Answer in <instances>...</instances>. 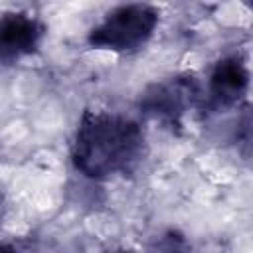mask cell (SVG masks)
Returning <instances> with one entry per match:
<instances>
[{"instance_id": "cell-5", "label": "cell", "mask_w": 253, "mask_h": 253, "mask_svg": "<svg viewBox=\"0 0 253 253\" xmlns=\"http://www.w3.org/2000/svg\"><path fill=\"white\" fill-rule=\"evenodd\" d=\"M251 83V71L243 55L227 53L221 55L208 75L204 95L217 109H239L247 99Z\"/></svg>"}, {"instance_id": "cell-8", "label": "cell", "mask_w": 253, "mask_h": 253, "mask_svg": "<svg viewBox=\"0 0 253 253\" xmlns=\"http://www.w3.org/2000/svg\"><path fill=\"white\" fill-rule=\"evenodd\" d=\"M2 208H4V206H2V196H0V217H2Z\"/></svg>"}, {"instance_id": "cell-2", "label": "cell", "mask_w": 253, "mask_h": 253, "mask_svg": "<svg viewBox=\"0 0 253 253\" xmlns=\"http://www.w3.org/2000/svg\"><path fill=\"white\" fill-rule=\"evenodd\" d=\"M160 26V10L146 2L117 4L97 20L85 42L91 49L130 55L148 45Z\"/></svg>"}, {"instance_id": "cell-3", "label": "cell", "mask_w": 253, "mask_h": 253, "mask_svg": "<svg viewBox=\"0 0 253 253\" xmlns=\"http://www.w3.org/2000/svg\"><path fill=\"white\" fill-rule=\"evenodd\" d=\"M204 101V85L198 75L182 71L150 81L138 93L136 107L148 119L176 125Z\"/></svg>"}, {"instance_id": "cell-4", "label": "cell", "mask_w": 253, "mask_h": 253, "mask_svg": "<svg viewBox=\"0 0 253 253\" xmlns=\"http://www.w3.org/2000/svg\"><path fill=\"white\" fill-rule=\"evenodd\" d=\"M47 36L45 22L30 10L0 12V65H16L34 57Z\"/></svg>"}, {"instance_id": "cell-6", "label": "cell", "mask_w": 253, "mask_h": 253, "mask_svg": "<svg viewBox=\"0 0 253 253\" xmlns=\"http://www.w3.org/2000/svg\"><path fill=\"white\" fill-rule=\"evenodd\" d=\"M0 253H20L18 247L14 243H8V241H0Z\"/></svg>"}, {"instance_id": "cell-7", "label": "cell", "mask_w": 253, "mask_h": 253, "mask_svg": "<svg viewBox=\"0 0 253 253\" xmlns=\"http://www.w3.org/2000/svg\"><path fill=\"white\" fill-rule=\"evenodd\" d=\"M101 253H138V251H134L130 247H109V249H105Z\"/></svg>"}, {"instance_id": "cell-1", "label": "cell", "mask_w": 253, "mask_h": 253, "mask_svg": "<svg viewBox=\"0 0 253 253\" xmlns=\"http://www.w3.org/2000/svg\"><path fill=\"white\" fill-rule=\"evenodd\" d=\"M144 152L146 134L136 119L97 107L79 115L69 146L75 172L93 182L128 174Z\"/></svg>"}]
</instances>
